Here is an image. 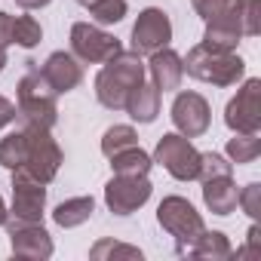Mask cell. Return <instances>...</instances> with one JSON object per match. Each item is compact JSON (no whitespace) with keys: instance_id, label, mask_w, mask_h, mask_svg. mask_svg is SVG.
I'll return each instance as SVG.
<instances>
[{"instance_id":"44dd1931","label":"cell","mask_w":261,"mask_h":261,"mask_svg":"<svg viewBox=\"0 0 261 261\" xmlns=\"http://www.w3.org/2000/svg\"><path fill=\"white\" fill-rule=\"evenodd\" d=\"M108 160H111V169H114L117 175H148L151 166H154V157L145 154L139 145L126 148V151H117V154L108 157Z\"/></svg>"},{"instance_id":"7a4b0ae2","label":"cell","mask_w":261,"mask_h":261,"mask_svg":"<svg viewBox=\"0 0 261 261\" xmlns=\"http://www.w3.org/2000/svg\"><path fill=\"white\" fill-rule=\"evenodd\" d=\"M181 65H185V74L203 83H212V86H237L246 74V62L237 53L212 49L206 43H197L188 53V59H181Z\"/></svg>"},{"instance_id":"cb8c5ba5","label":"cell","mask_w":261,"mask_h":261,"mask_svg":"<svg viewBox=\"0 0 261 261\" xmlns=\"http://www.w3.org/2000/svg\"><path fill=\"white\" fill-rule=\"evenodd\" d=\"M25 163V133H10L7 139H0V166L4 169H19Z\"/></svg>"},{"instance_id":"4316f807","label":"cell","mask_w":261,"mask_h":261,"mask_svg":"<svg viewBox=\"0 0 261 261\" xmlns=\"http://www.w3.org/2000/svg\"><path fill=\"white\" fill-rule=\"evenodd\" d=\"M89 16L98 25H117L126 16V0H95L89 7Z\"/></svg>"},{"instance_id":"2e32d148","label":"cell","mask_w":261,"mask_h":261,"mask_svg":"<svg viewBox=\"0 0 261 261\" xmlns=\"http://www.w3.org/2000/svg\"><path fill=\"white\" fill-rule=\"evenodd\" d=\"M145 71L151 74V83L160 89V92H172L181 86V77H185V65H181V56L172 53L169 46L151 53V62L145 65Z\"/></svg>"},{"instance_id":"ffe728a7","label":"cell","mask_w":261,"mask_h":261,"mask_svg":"<svg viewBox=\"0 0 261 261\" xmlns=\"http://www.w3.org/2000/svg\"><path fill=\"white\" fill-rule=\"evenodd\" d=\"M188 255L191 258H206V261H221V258H230L233 249H230V240L221 233V230H206L188 246Z\"/></svg>"},{"instance_id":"e575fe53","label":"cell","mask_w":261,"mask_h":261,"mask_svg":"<svg viewBox=\"0 0 261 261\" xmlns=\"http://www.w3.org/2000/svg\"><path fill=\"white\" fill-rule=\"evenodd\" d=\"M16 4H19L22 10H43V7L53 4V0H16Z\"/></svg>"},{"instance_id":"484cf974","label":"cell","mask_w":261,"mask_h":261,"mask_svg":"<svg viewBox=\"0 0 261 261\" xmlns=\"http://www.w3.org/2000/svg\"><path fill=\"white\" fill-rule=\"evenodd\" d=\"M40 40H43V28L34 16H19L13 22V43H19L25 49H34Z\"/></svg>"},{"instance_id":"7c38bea8","label":"cell","mask_w":261,"mask_h":261,"mask_svg":"<svg viewBox=\"0 0 261 261\" xmlns=\"http://www.w3.org/2000/svg\"><path fill=\"white\" fill-rule=\"evenodd\" d=\"M172 123L185 139H200L212 123L209 101L200 92H178L172 101Z\"/></svg>"},{"instance_id":"d4e9b609","label":"cell","mask_w":261,"mask_h":261,"mask_svg":"<svg viewBox=\"0 0 261 261\" xmlns=\"http://www.w3.org/2000/svg\"><path fill=\"white\" fill-rule=\"evenodd\" d=\"M89 258H92V261H105V258H129V261H142V249L126 246V243H117V240H98V243L89 249Z\"/></svg>"},{"instance_id":"6da1fadb","label":"cell","mask_w":261,"mask_h":261,"mask_svg":"<svg viewBox=\"0 0 261 261\" xmlns=\"http://www.w3.org/2000/svg\"><path fill=\"white\" fill-rule=\"evenodd\" d=\"M145 62L139 53L123 49L114 59H108L101 65V71L95 74V98L101 101V108L108 111H123L126 98L139 83H145Z\"/></svg>"},{"instance_id":"4fadbf2b","label":"cell","mask_w":261,"mask_h":261,"mask_svg":"<svg viewBox=\"0 0 261 261\" xmlns=\"http://www.w3.org/2000/svg\"><path fill=\"white\" fill-rule=\"evenodd\" d=\"M7 233H10V249L13 255L19 258H34V261H43V258H53L56 246H53V237L46 233L43 224H25V221H13L7 218Z\"/></svg>"},{"instance_id":"5bb4252c","label":"cell","mask_w":261,"mask_h":261,"mask_svg":"<svg viewBox=\"0 0 261 261\" xmlns=\"http://www.w3.org/2000/svg\"><path fill=\"white\" fill-rule=\"evenodd\" d=\"M40 74L46 77V83L59 95H65V92H71V89H77L83 83V65H80V59L74 53H53L43 62Z\"/></svg>"},{"instance_id":"9a60e30c","label":"cell","mask_w":261,"mask_h":261,"mask_svg":"<svg viewBox=\"0 0 261 261\" xmlns=\"http://www.w3.org/2000/svg\"><path fill=\"white\" fill-rule=\"evenodd\" d=\"M240 40H243V22H240V0H237V7H230L227 13H221V16H215V19L206 22L203 43L212 46V49L233 53Z\"/></svg>"},{"instance_id":"8fae6325","label":"cell","mask_w":261,"mask_h":261,"mask_svg":"<svg viewBox=\"0 0 261 261\" xmlns=\"http://www.w3.org/2000/svg\"><path fill=\"white\" fill-rule=\"evenodd\" d=\"M172 40V22L163 10L157 7H148L139 13L136 25H133V53L139 56H151L163 46H169Z\"/></svg>"},{"instance_id":"f1b7e54d","label":"cell","mask_w":261,"mask_h":261,"mask_svg":"<svg viewBox=\"0 0 261 261\" xmlns=\"http://www.w3.org/2000/svg\"><path fill=\"white\" fill-rule=\"evenodd\" d=\"M230 169H233V163H227L221 154H215V151H206V154H200V175L197 178H215V175H230Z\"/></svg>"},{"instance_id":"4dcf8cb0","label":"cell","mask_w":261,"mask_h":261,"mask_svg":"<svg viewBox=\"0 0 261 261\" xmlns=\"http://www.w3.org/2000/svg\"><path fill=\"white\" fill-rule=\"evenodd\" d=\"M191 7L197 10V16L203 22H209V19L221 16V13H227L230 7H237V0H191Z\"/></svg>"},{"instance_id":"52a82bcc","label":"cell","mask_w":261,"mask_h":261,"mask_svg":"<svg viewBox=\"0 0 261 261\" xmlns=\"http://www.w3.org/2000/svg\"><path fill=\"white\" fill-rule=\"evenodd\" d=\"M43 209H46V185L25 169H13V206H10L7 218L25 221V224H40Z\"/></svg>"},{"instance_id":"5b68a950","label":"cell","mask_w":261,"mask_h":261,"mask_svg":"<svg viewBox=\"0 0 261 261\" xmlns=\"http://www.w3.org/2000/svg\"><path fill=\"white\" fill-rule=\"evenodd\" d=\"M157 221H160V227L169 233V237H175V243H178V252H188V246L203 233V215L194 209V203L191 200H185V197H166L160 206H157Z\"/></svg>"},{"instance_id":"9c48e42d","label":"cell","mask_w":261,"mask_h":261,"mask_svg":"<svg viewBox=\"0 0 261 261\" xmlns=\"http://www.w3.org/2000/svg\"><path fill=\"white\" fill-rule=\"evenodd\" d=\"M230 133H261V80L249 77L224 108Z\"/></svg>"},{"instance_id":"83f0119b","label":"cell","mask_w":261,"mask_h":261,"mask_svg":"<svg viewBox=\"0 0 261 261\" xmlns=\"http://www.w3.org/2000/svg\"><path fill=\"white\" fill-rule=\"evenodd\" d=\"M243 37H255L261 31V0H240Z\"/></svg>"},{"instance_id":"d590c367","label":"cell","mask_w":261,"mask_h":261,"mask_svg":"<svg viewBox=\"0 0 261 261\" xmlns=\"http://www.w3.org/2000/svg\"><path fill=\"white\" fill-rule=\"evenodd\" d=\"M7 215H10V209H7V203H4V197H0V224L7 221Z\"/></svg>"},{"instance_id":"836d02e7","label":"cell","mask_w":261,"mask_h":261,"mask_svg":"<svg viewBox=\"0 0 261 261\" xmlns=\"http://www.w3.org/2000/svg\"><path fill=\"white\" fill-rule=\"evenodd\" d=\"M13 22H16V16L0 13V46H10L13 43Z\"/></svg>"},{"instance_id":"ac0fdd59","label":"cell","mask_w":261,"mask_h":261,"mask_svg":"<svg viewBox=\"0 0 261 261\" xmlns=\"http://www.w3.org/2000/svg\"><path fill=\"white\" fill-rule=\"evenodd\" d=\"M123 111H129V117L139 120V123H154L157 114H160V89L154 83H148V80L139 83L133 92H129Z\"/></svg>"},{"instance_id":"8d00e7d4","label":"cell","mask_w":261,"mask_h":261,"mask_svg":"<svg viewBox=\"0 0 261 261\" xmlns=\"http://www.w3.org/2000/svg\"><path fill=\"white\" fill-rule=\"evenodd\" d=\"M4 68H7V46H0V74H4Z\"/></svg>"},{"instance_id":"e0dca14e","label":"cell","mask_w":261,"mask_h":261,"mask_svg":"<svg viewBox=\"0 0 261 261\" xmlns=\"http://www.w3.org/2000/svg\"><path fill=\"white\" fill-rule=\"evenodd\" d=\"M237 197H240V188L230 175H215L203 181V203L212 215H230L237 209Z\"/></svg>"},{"instance_id":"1f68e13d","label":"cell","mask_w":261,"mask_h":261,"mask_svg":"<svg viewBox=\"0 0 261 261\" xmlns=\"http://www.w3.org/2000/svg\"><path fill=\"white\" fill-rule=\"evenodd\" d=\"M246 237H249V240H246V249H240V252H237V258H246V255H261V227H258V224H252Z\"/></svg>"},{"instance_id":"3957f363","label":"cell","mask_w":261,"mask_h":261,"mask_svg":"<svg viewBox=\"0 0 261 261\" xmlns=\"http://www.w3.org/2000/svg\"><path fill=\"white\" fill-rule=\"evenodd\" d=\"M56 95L59 92L46 83V77L40 74L37 62H28V74L19 80V89H16V108H19V114L28 123H37V126L53 129L56 120H59Z\"/></svg>"},{"instance_id":"30bf717a","label":"cell","mask_w":261,"mask_h":261,"mask_svg":"<svg viewBox=\"0 0 261 261\" xmlns=\"http://www.w3.org/2000/svg\"><path fill=\"white\" fill-rule=\"evenodd\" d=\"M154 185L148 181V175H117L105 185V203L114 215H133L139 212L148 200H151Z\"/></svg>"},{"instance_id":"8992f818","label":"cell","mask_w":261,"mask_h":261,"mask_svg":"<svg viewBox=\"0 0 261 261\" xmlns=\"http://www.w3.org/2000/svg\"><path fill=\"white\" fill-rule=\"evenodd\" d=\"M154 163H160L175 181H194L200 175V151L181 133H166L157 142Z\"/></svg>"},{"instance_id":"d6986e66","label":"cell","mask_w":261,"mask_h":261,"mask_svg":"<svg viewBox=\"0 0 261 261\" xmlns=\"http://www.w3.org/2000/svg\"><path fill=\"white\" fill-rule=\"evenodd\" d=\"M92 212H95V200H92V197H71V200H65V203H59V206L53 209V221H56L59 227L71 230V227L86 224V221L92 218Z\"/></svg>"},{"instance_id":"f546056e","label":"cell","mask_w":261,"mask_h":261,"mask_svg":"<svg viewBox=\"0 0 261 261\" xmlns=\"http://www.w3.org/2000/svg\"><path fill=\"white\" fill-rule=\"evenodd\" d=\"M237 206H243V212H246L252 221H258V218H261V185H258V181L246 185V188L240 191V197H237Z\"/></svg>"},{"instance_id":"277c9868","label":"cell","mask_w":261,"mask_h":261,"mask_svg":"<svg viewBox=\"0 0 261 261\" xmlns=\"http://www.w3.org/2000/svg\"><path fill=\"white\" fill-rule=\"evenodd\" d=\"M22 133H25V163H22L19 169L31 172L34 178H40L43 185H49V181L59 175L62 163H65L62 148L56 145V139L49 136V129H46V126L28 123Z\"/></svg>"},{"instance_id":"ba28073f","label":"cell","mask_w":261,"mask_h":261,"mask_svg":"<svg viewBox=\"0 0 261 261\" xmlns=\"http://www.w3.org/2000/svg\"><path fill=\"white\" fill-rule=\"evenodd\" d=\"M71 53L86 65H105L108 59L123 53V43L114 34L101 31L98 25L77 22V25H71Z\"/></svg>"},{"instance_id":"d6a6232c","label":"cell","mask_w":261,"mask_h":261,"mask_svg":"<svg viewBox=\"0 0 261 261\" xmlns=\"http://www.w3.org/2000/svg\"><path fill=\"white\" fill-rule=\"evenodd\" d=\"M19 117V108L10 101V98H4V95H0V129H7L13 120Z\"/></svg>"},{"instance_id":"603a6c76","label":"cell","mask_w":261,"mask_h":261,"mask_svg":"<svg viewBox=\"0 0 261 261\" xmlns=\"http://www.w3.org/2000/svg\"><path fill=\"white\" fill-rule=\"evenodd\" d=\"M139 145V136H136V129L133 126H111L108 133L101 136V154L105 157H114L117 151H126V148H133Z\"/></svg>"},{"instance_id":"7402d4cb","label":"cell","mask_w":261,"mask_h":261,"mask_svg":"<svg viewBox=\"0 0 261 261\" xmlns=\"http://www.w3.org/2000/svg\"><path fill=\"white\" fill-rule=\"evenodd\" d=\"M224 154H227L230 163H240V166L255 163L258 154H261V136L258 133H233V139L227 142Z\"/></svg>"}]
</instances>
